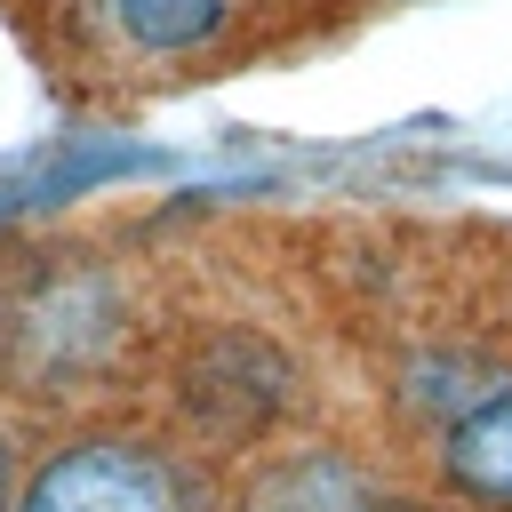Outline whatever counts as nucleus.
Returning <instances> with one entry per match:
<instances>
[{
  "mask_svg": "<svg viewBox=\"0 0 512 512\" xmlns=\"http://www.w3.org/2000/svg\"><path fill=\"white\" fill-rule=\"evenodd\" d=\"M24 512H192V496L152 448L80 440V448H64L32 472Z\"/></svg>",
  "mask_w": 512,
  "mask_h": 512,
  "instance_id": "nucleus-1",
  "label": "nucleus"
},
{
  "mask_svg": "<svg viewBox=\"0 0 512 512\" xmlns=\"http://www.w3.org/2000/svg\"><path fill=\"white\" fill-rule=\"evenodd\" d=\"M448 472L488 496V504H512V392L480 400L456 432H448Z\"/></svg>",
  "mask_w": 512,
  "mask_h": 512,
  "instance_id": "nucleus-2",
  "label": "nucleus"
},
{
  "mask_svg": "<svg viewBox=\"0 0 512 512\" xmlns=\"http://www.w3.org/2000/svg\"><path fill=\"white\" fill-rule=\"evenodd\" d=\"M224 8H232V0H104V16H112L136 48H152V56L208 48V40L224 32Z\"/></svg>",
  "mask_w": 512,
  "mask_h": 512,
  "instance_id": "nucleus-3",
  "label": "nucleus"
},
{
  "mask_svg": "<svg viewBox=\"0 0 512 512\" xmlns=\"http://www.w3.org/2000/svg\"><path fill=\"white\" fill-rule=\"evenodd\" d=\"M264 512H352V504H320V496H304V480L288 488V496H272Z\"/></svg>",
  "mask_w": 512,
  "mask_h": 512,
  "instance_id": "nucleus-4",
  "label": "nucleus"
}]
</instances>
